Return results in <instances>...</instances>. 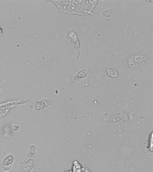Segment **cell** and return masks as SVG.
Instances as JSON below:
<instances>
[{
    "label": "cell",
    "instance_id": "1",
    "mask_svg": "<svg viewBox=\"0 0 153 172\" xmlns=\"http://www.w3.org/2000/svg\"><path fill=\"white\" fill-rule=\"evenodd\" d=\"M29 100H13L7 102V103L0 104V117L6 114L12 107L15 105L24 104L28 103Z\"/></svg>",
    "mask_w": 153,
    "mask_h": 172
},
{
    "label": "cell",
    "instance_id": "2",
    "mask_svg": "<svg viewBox=\"0 0 153 172\" xmlns=\"http://www.w3.org/2000/svg\"><path fill=\"white\" fill-rule=\"evenodd\" d=\"M51 105V101L48 99L41 98L37 100L35 103V107L39 111L46 110Z\"/></svg>",
    "mask_w": 153,
    "mask_h": 172
},
{
    "label": "cell",
    "instance_id": "3",
    "mask_svg": "<svg viewBox=\"0 0 153 172\" xmlns=\"http://www.w3.org/2000/svg\"><path fill=\"white\" fill-rule=\"evenodd\" d=\"M89 71V70L88 69H84L79 71V72L75 76L74 78V81H73L74 83H77L79 79L85 78Z\"/></svg>",
    "mask_w": 153,
    "mask_h": 172
},
{
    "label": "cell",
    "instance_id": "4",
    "mask_svg": "<svg viewBox=\"0 0 153 172\" xmlns=\"http://www.w3.org/2000/svg\"><path fill=\"white\" fill-rule=\"evenodd\" d=\"M107 71L108 74L110 76H111L112 77H115L118 76V73L115 71V69H114V68H109L107 69Z\"/></svg>",
    "mask_w": 153,
    "mask_h": 172
},
{
    "label": "cell",
    "instance_id": "5",
    "mask_svg": "<svg viewBox=\"0 0 153 172\" xmlns=\"http://www.w3.org/2000/svg\"><path fill=\"white\" fill-rule=\"evenodd\" d=\"M2 29L1 28H0V35L2 34Z\"/></svg>",
    "mask_w": 153,
    "mask_h": 172
}]
</instances>
